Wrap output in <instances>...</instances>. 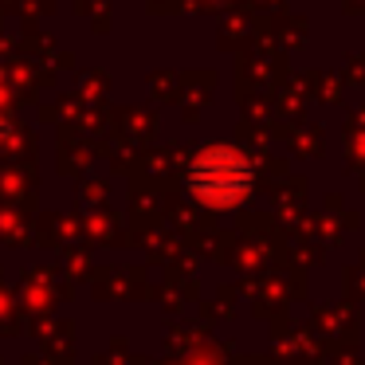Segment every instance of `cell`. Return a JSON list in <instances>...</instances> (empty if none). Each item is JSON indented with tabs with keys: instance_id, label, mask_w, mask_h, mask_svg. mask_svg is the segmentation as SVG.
<instances>
[{
	"instance_id": "cell-1",
	"label": "cell",
	"mask_w": 365,
	"mask_h": 365,
	"mask_svg": "<svg viewBox=\"0 0 365 365\" xmlns=\"http://www.w3.org/2000/svg\"><path fill=\"white\" fill-rule=\"evenodd\" d=\"M189 189L197 192V200L212 208H228L236 200L247 197L252 189V165L244 153H236L232 145H212L205 150L189 169Z\"/></svg>"
}]
</instances>
